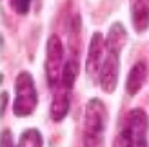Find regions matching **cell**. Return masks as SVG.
Returning a JSON list of instances; mask_svg holds the SVG:
<instances>
[{
  "label": "cell",
  "instance_id": "3957f363",
  "mask_svg": "<svg viewBox=\"0 0 149 147\" xmlns=\"http://www.w3.org/2000/svg\"><path fill=\"white\" fill-rule=\"evenodd\" d=\"M15 104H13V111L17 116H29L33 114V111L36 109V89H35V80L29 73L22 71L15 80Z\"/></svg>",
  "mask_w": 149,
  "mask_h": 147
},
{
  "label": "cell",
  "instance_id": "6da1fadb",
  "mask_svg": "<svg viewBox=\"0 0 149 147\" xmlns=\"http://www.w3.org/2000/svg\"><path fill=\"white\" fill-rule=\"evenodd\" d=\"M107 126V109L98 98H93L86 105L84 144L86 147H104V131Z\"/></svg>",
  "mask_w": 149,
  "mask_h": 147
},
{
  "label": "cell",
  "instance_id": "52a82bcc",
  "mask_svg": "<svg viewBox=\"0 0 149 147\" xmlns=\"http://www.w3.org/2000/svg\"><path fill=\"white\" fill-rule=\"evenodd\" d=\"M69 104H71V89L62 87V85L58 89H55L53 102H51V120L62 122L69 111Z\"/></svg>",
  "mask_w": 149,
  "mask_h": 147
},
{
  "label": "cell",
  "instance_id": "9a60e30c",
  "mask_svg": "<svg viewBox=\"0 0 149 147\" xmlns=\"http://www.w3.org/2000/svg\"><path fill=\"white\" fill-rule=\"evenodd\" d=\"M146 147H147V145H146Z\"/></svg>",
  "mask_w": 149,
  "mask_h": 147
},
{
  "label": "cell",
  "instance_id": "7a4b0ae2",
  "mask_svg": "<svg viewBox=\"0 0 149 147\" xmlns=\"http://www.w3.org/2000/svg\"><path fill=\"white\" fill-rule=\"evenodd\" d=\"M147 114L142 109H133L125 116L122 131L115 140V147H146L147 145Z\"/></svg>",
  "mask_w": 149,
  "mask_h": 147
},
{
  "label": "cell",
  "instance_id": "9c48e42d",
  "mask_svg": "<svg viewBox=\"0 0 149 147\" xmlns=\"http://www.w3.org/2000/svg\"><path fill=\"white\" fill-rule=\"evenodd\" d=\"M133 26L138 33H144L149 27V0H131Z\"/></svg>",
  "mask_w": 149,
  "mask_h": 147
},
{
  "label": "cell",
  "instance_id": "277c9868",
  "mask_svg": "<svg viewBox=\"0 0 149 147\" xmlns=\"http://www.w3.org/2000/svg\"><path fill=\"white\" fill-rule=\"evenodd\" d=\"M64 46L56 35L49 36L47 47H46V76L51 89H58L62 84V75H64Z\"/></svg>",
  "mask_w": 149,
  "mask_h": 147
},
{
  "label": "cell",
  "instance_id": "8992f818",
  "mask_svg": "<svg viewBox=\"0 0 149 147\" xmlns=\"http://www.w3.org/2000/svg\"><path fill=\"white\" fill-rule=\"evenodd\" d=\"M118 73H120V55L107 51L100 73H98V84L106 93H115L118 84Z\"/></svg>",
  "mask_w": 149,
  "mask_h": 147
},
{
  "label": "cell",
  "instance_id": "ba28073f",
  "mask_svg": "<svg viewBox=\"0 0 149 147\" xmlns=\"http://www.w3.org/2000/svg\"><path fill=\"white\" fill-rule=\"evenodd\" d=\"M147 64L144 60H138L135 65L131 67L129 71V76H127V82H125V89H127V94H136L140 89H142V85L146 84L147 80Z\"/></svg>",
  "mask_w": 149,
  "mask_h": 147
},
{
  "label": "cell",
  "instance_id": "7c38bea8",
  "mask_svg": "<svg viewBox=\"0 0 149 147\" xmlns=\"http://www.w3.org/2000/svg\"><path fill=\"white\" fill-rule=\"evenodd\" d=\"M42 144H44V140H42V135L36 129H27V131L22 133L17 147H42Z\"/></svg>",
  "mask_w": 149,
  "mask_h": 147
},
{
  "label": "cell",
  "instance_id": "30bf717a",
  "mask_svg": "<svg viewBox=\"0 0 149 147\" xmlns=\"http://www.w3.org/2000/svg\"><path fill=\"white\" fill-rule=\"evenodd\" d=\"M125 42H127V33H125V27L120 24V22H115V24L109 27L107 38H106V47H107V51L120 55V51L125 46Z\"/></svg>",
  "mask_w": 149,
  "mask_h": 147
},
{
  "label": "cell",
  "instance_id": "4fadbf2b",
  "mask_svg": "<svg viewBox=\"0 0 149 147\" xmlns=\"http://www.w3.org/2000/svg\"><path fill=\"white\" fill-rule=\"evenodd\" d=\"M29 6H31V0H11V7L20 15H26L29 11Z\"/></svg>",
  "mask_w": 149,
  "mask_h": 147
},
{
  "label": "cell",
  "instance_id": "8fae6325",
  "mask_svg": "<svg viewBox=\"0 0 149 147\" xmlns=\"http://www.w3.org/2000/svg\"><path fill=\"white\" fill-rule=\"evenodd\" d=\"M77 76H78V62H77V58H69V60L65 62L60 85L68 87V89H73V84L77 82Z\"/></svg>",
  "mask_w": 149,
  "mask_h": 147
},
{
  "label": "cell",
  "instance_id": "5bb4252c",
  "mask_svg": "<svg viewBox=\"0 0 149 147\" xmlns=\"http://www.w3.org/2000/svg\"><path fill=\"white\" fill-rule=\"evenodd\" d=\"M2 147H17V145H13L9 131H4V135H2Z\"/></svg>",
  "mask_w": 149,
  "mask_h": 147
},
{
  "label": "cell",
  "instance_id": "5b68a950",
  "mask_svg": "<svg viewBox=\"0 0 149 147\" xmlns=\"http://www.w3.org/2000/svg\"><path fill=\"white\" fill-rule=\"evenodd\" d=\"M107 55L106 40H104L102 33H95L91 42H89V51H87V60H86V71L89 78H96L100 73V67Z\"/></svg>",
  "mask_w": 149,
  "mask_h": 147
}]
</instances>
